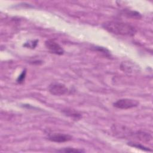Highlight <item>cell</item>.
Here are the masks:
<instances>
[{
    "label": "cell",
    "mask_w": 153,
    "mask_h": 153,
    "mask_svg": "<svg viewBox=\"0 0 153 153\" xmlns=\"http://www.w3.org/2000/svg\"><path fill=\"white\" fill-rule=\"evenodd\" d=\"M38 42V40L36 39V40H32V41H29L28 42H25L23 44V46L27 48H35Z\"/></svg>",
    "instance_id": "obj_11"
},
{
    "label": "cell",
    "mask_w": 153,
    "mask_h": 153,
    "mask_svg": "<svg viewBox=\"0 0 153 153\" xmlns=\"http://www.w3.org/2000/svg\"><path fill=\"white\" fill-rule=\"evenodd\" d=\"M103 27L112 33L123 36H133L137 32L135 27L130 23L118 22L108 21L102 24Z\"/></svg>",
    "instance_id": "obj_1"
},
{
    "label": "cell",
    "mask_w": 153,
    "mask_h": 153,
    "mask_svg": "<svg viewBox=\"0 0 153 153\" xmlns=\"http://www.w3.org/2000/svg\"><path fill=\"white\" fill-rule=\"evenodd\" d=\"M139 102L134 99H121L117 100L113 103L114 107L121 109H128L137 106Z\"/></svg>",
    "instance_id": "obj_2"
},
{
    "label": "cell",
    "mask_w": 153,
    "mask_h": 153,
    "mask_svg": "<svg viewBox=\"0 0 153 153\" xmlns=\"http://www.w3.org/2000/svg\"><path fill=\"white\" fill-rule=\"evenodd\" d=\"M57 152H74V153H80V152H84V150L81 149H78V148H63L59 150H57Z\"/></svg>",
    "instance_id": "obj_9"
},
{
    "label": "cell",
    "mask_w": 153,
    "mask_h": 153,
    "mask_svg": "<svg viewBox=\"0 0 153 153\" xmlns=\"http://www.w3.org/2000/svg\"><path fill=\"white\" fill-rule=\"evenodd\" d=\"M45 45L51 53L57 55H62L64 53V50L63 48L54 40H47L45 42Z\"/></svg>",
    "instance_id": "obj_4"
},
{
    "label": "cell",
    "mask_w": 153,
    "mask_h": 153,
    "mask_svg": "<svg viewBox=\"0 0 153 153\" xmlns=\"http://www.w3.org/2000/svg\"><path fill=\"white\" fill-rule=\"evenodd\" d=\"M128 145H130V146L134 147V148H137V149H142V150L145 151H148V152H149V151L151 152V151H152L151 149H149L148 148H147V147H146V146H143V145H141V144H140V143H138L131 142H128Z\"/></svg>",
    "instance_id": "obj_10"
},
{
    "label": "cell",
    "mask_w": 153,
    "mask_h": 153,
    "mask_svg": "<svg viewBox=\"0 0 153 153\" xmlns=\"http://www.w3.org/2000/svg\"><path fill=\"white\" fill-rule=\"evenodd\" d=\"M49 92L54 96H62L68 92L66 85L59 82H53L48 86Z\"/></svg>",
    "instance_id": "obj_3"
},
{
    "label": "cell",
    "mask_w": 153,
    "mask_h": 153,
    "mask_svg": "<svg viewBox=\"0 0 153 153\" xmlns=\"http://www.w3.org/2000/svg\"><path fill=\"white\" fill-rule=\"evenodd\" d=\"M26 70H24L23 71H22L21 74L18 76V78L17 79V82L18 83L21 84V83H22L23 82V81L25 80V76H26Z\"/></svg>",
    "instance_id": "obj_12"
},
{
    "label": "cell",
    "mask_w": 153,
    "mask_h": 153,
    "mask_svg": "<svg viewBox=\"0 0 153 153\" xmlns=\"http://www.w3.org/2000/svg\"><path fill=\"white\" fill-rule=\"evenodd\" d=\"M95 50H98V51H100V52H102V53H104L105 55H109V51L108 50H106V48H103V47H95Z\"/></svg>",
    "instance_id": "obj_13"
},
{
    "label": "cell",
    "mask_w": 153,
    "mask_h": 153,
    "mask_svg": "<svg viewBox=\"0 0 153 153\" xmlns=\"http://www.w3.org/2000/svg\"><path fill=\"white\" fill-rule=\"evenodd\" d=\"M63 113L65 114L66 115L73 118H75V119H79L81 118V114L78 112V111L74 110V109H63L62 111Z\"/></svg>",
    "instance_id": "obj_7"
},
{
    "label": "cell",
    "mask_w": 153,
    "mask_h": 153,
    "mask_svg": "<svg viewBox=\"0 0 153 153\" xmlns=\"http://www.w3.org/2000/svg\"><path fill=\"white\" fill-rule=\"evenodd\" d=\"M134 135H135L137 139L143 142H148L151 141L152 139V136L151 134L144 131H137L134 134Z\"/></svg>",
    "instance_id": "obj_6"
},
{
    "label": "cell",
    "mask_w": 153,
    "mask_h": 153,
    "mask_svg": "<svg viewBox=\"0 0 153 153\" xmlns=\"http://www.w3.org/2000/svg\"><path fill=\"white\" fill-rule=\"evenodd\" d=\"M48 139L51 142L57 143H63L68 142L72 139V137L68 134L64 133H53L49 134Z\"/></svg>",
    "instance_id": "obj_5"
},
{
    "label": "cell",
    "mask_w": 153,
    "mask_h": 153,
    "mask_svg": "<svg viewBox=\"0 0 153 153\" xmlns=\"http://www.w3.org/2000/svg\"><path fill=\"white\" fill-rule=\"evenodd\" d=\"M124 14L128 17H131L134 19H140L142 17L141 14L135 11L128 10H124Z\"/></svg>",
    "instance_id": "obj_8"
}]
</instances>
